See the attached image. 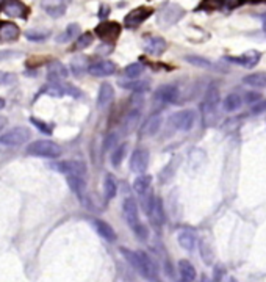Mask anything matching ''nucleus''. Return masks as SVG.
Wrapping results in <instances>:
<instances>
[{
	"mask_svg": "<svg viewBox=\"0 0 266 282\" xmlns=\"http://www.w3.org/2000/svg\"><path fill=\"white\" fill-rule=\"evenodd\" d=\"M121 252L124 259L132 265V267L140 273V275L149 282H155L158 278V271L153 260L149 257L148 254L143 251H132L127 248H121Z\"/></svg>",
	"mask_w": 266,
	"mask_h": 282,
	"instance_id": "1",
	"label": "nucleus"
},
{
	"mask_svg": "<svg viewBox=\"0 0 266 282\" xmlns=\"http://www.w3.org/2000/svg\"><path fill=\"white\" fill-rule=\"evenodd\" d=\"M25 152L33 157H44V158H57L61 156V148L57 143L49 141V140H39V141H31Z\"/></svg>",
	"mask_w": 266,
	"mask_h": 282,
	"instance_id": "2",
	"label": "nucleus"
},
{
	"mask_svg": "<svg viewBox=\"0 0 266 282\" xmlns=\"http://www.w3.org/2000/svg\"><path fill=\"white\" fill-rule=\"evenodd\" d=\"M30 136H31V132L27 127H14V129L2 133V136H0V146L3 148L21 146V144L27 143L30 140Z\"/></svg>",
	"mask_w": 266,
	"mask_h": 282,
	"instance_id": "3",
	"label": "nucleus"
},
{
	"mask_svg": "<svg viewBox=\"0 0 266 282\" xmlns=\"http://www.w3.org/2000/svg\"><path fill=\"white\" fill-rule=\"evenodd\" d=\"M185 14L183 8L178 6L176 3H168L166 6H163L158 16H157V22L161 27H171V25H174L182 16Z\"/></svg>",
	"mask_w": 266,
	"mask_h": 282,
	"instance_id": "4",
	"label": "nucleus"
},
{
	"mask_svg": "<svg viewBox=\"0 0 266 282\" xmlns=\"http://www.w3.org/2000/svg\"><path fill=\"white\" fill-rule=\"evenodd\" d=\"M169 123L174 129L188 132L193 129V125L196 123V112L194 110H182V112H177L169 118Z\"/></svg>",
	"mask_w": 266,
	"mask_h": 282,
	"instance_id": "5",
	"label": "nucleus"
},
{
	"mask_svg": "<svg viewBox=\"0 0 266 282\" xmlns=\"http://www.w3.org/2000/svg\"><path fill=\"white\" fill-rule=\"evenodd\" d=\"M226 60L234 64L246 67V69H252V67H255L260 63L262 52H259V50H247V52L238 55V57H226Z\"/></svg>",
	"mask_w": 266,
	"mask_h": 282,
	"instance_id": "6",
	"label": "nucleus"
},
{
	"mask_svg": "<svg viewBox=\"0 0 266 282\" xmlns=\"http://www.w3.org/2000/svg\"><path fill=\"white\" fill-rule=\"evenodd\" d=\"M54 169H57L58 173L66 174V176H83L87 173V166L82 161L75 160H67V161H59V163L52 165Z\"/></svg>",
	"mask_w": 266,
	"mask_h": 282,
	"instance_id": "7",
	"label": "nucleus"
},
{
	"mask_svg": "<svg viewBox=\"0 0 266 282\" xmlns=\"http://www.w3.org/2000/svg\"><path fill=\"white\" fill-rule=\"evenodd\" d=\"M153 10L149 6H140V8H135L133 11H130L125 16V25L128 29H135L141 25L146 19H149V16H152Z\"/></svg>",
	"mask_w": 266,
	"mask_h": 282,
	"instance_id": "8",
	"label": "nucleus"
},
{
	"mask_svg": "<svg viewBox=\"0 0 266 282\" xmlns=\"http://www.w3.org/2000/svg\"><path fill=\"white\" fill-rule=\"evenodd\" d=\"M46 94H49V96H54V97H61V96H72V97H79L82 96L80 90L74 88L72 85H64V83H52L49 85V87H46L44 90Z\"/></svg>",
	"mask_w": 266,
	"mask_h": 282,
	"instance_id": "9",
	"label": "nucleus"
},
{
	"mask_svg": "<svg viewBox=\"0 0 266 282\" xmlns=\"http://www.w3.org/2000/svg\"><path fill=\"white\" fill-rule=\"evenodd\" d=\"M2 11L10 16V18H19L25 19L29 14V8L25 6L19 0H3L2 2Z\"/></svg>",
	"mask_w": 266,
	"mask_h": 282,
	"instance_id": "10",
	"label": "nucleus"
},
{
	"mask_svg": "<svg viewBox=\"0 0 266 282\" xmlns=\"http://www.w3.org/2000/svg\"><path fill=\"white\" fill-rule=\"evenodd\" d=\"M96 33L104 42L115 41L121 33V25L118 22H102L96 27Z\"/></svg>",
	"mask_w": 266,
	"mask_h": 282,
	"instance_id": "11",
	"label": "nucleus"
},
{
	"mask_svg": "<svg viewBox=\"0 0 266 282\" xmlns=\"http://www.w3.org/2000/svg\"><path fill=\"white\" fill-rule=\"evenodd\" d=\"M122 212H124V218L127 221V224L132 227V230L140 226V215H138V204L135 202V199L132 198H127L124 201V206H122Z\"/></svg>",
	"mask_w": 266,
	"mask_h": 282,
	"instance_id": "12",
	"label": "nucleus"
},
{
	"mask_svg": "<svg viewBox=\"0 0 266 282\" xmlns=\"http://www.w3.org/2000/svg\"><path fill=\"white\" fill-rule=\"evenodd\" d=\"M148 165H149V152L144 149H136L130 158L132 171L136 174H143L148 169Z\"/></svg>",
	"mask_w": 266,
	"mask_h": 282,
	"instance_id": "13",
	"label": "nucleus"
},
{
	"mask_svg": "<svg viewBox=\"0 0 266 282\" xmlns=\"http://www.w3.org/2000/svg\"><path fill=\"white\" fill-rule=\"evenodd\" d=\"M155 100L161 104H174L178 99V88L174 85H163L155 91Z\"/></svg>",
	"mask_w": 266,
	"mask_h": 282,
	"instance_id": "14",
	"label": "nucleus"
},
{
	"mask_svg": "<svg viewBox=\"0 0 266 282\" xmlns=\"http://www.w3.org/2000/svg\"><path fill=\"white\" fill-rule=\"evenodd\" d=\"M41 6L52 18H61L67 10V0H42Z\"/></svg>",
	"mask_w": 266,
	"mask_h": 282,
	"instance_id": "15",
	"label": "nucleus"
},
{
	"mask_svg": "<svg viewBox=\"0 0 266 282\" xmlns=\"http://www.w3.org/2000/svg\"><path fill=\"white\" fill-rule=\"evenodd\" d=\"M144 52L146 54H149L152 57H158L161 55L163 52L166 50L168 44H166V41L160 38V36H152V38H148L144 41Z\"/></svg>",
	"mask_w": 266,
	"mask_h": 282,
	"instance_id": "16",
	"label": "nucleus"
},
{
	"mask_svg": "<svg viewBox=\"0 0 266 282\" xmlns=\"http://www.w3.org/2000/svg\"><path fill=\"white\" fill-rule=\"evenodd\" d=\"M88 72L94 77H108L116 72V64L113 62H108V60H105V62H97L88 66Z\"/></svg>",
	"mask_w": 266,
	"mask_h": 282,
	"instance_id": "17",
	"label": "nucleus"
},
{
	"mask_svg": "<svg viewBox=\"0 0 266 282\" xmlns=\"http://www.w3.org/2000/svg\"><path fill=\"white\" fill-rule=\"evenodd\" d=\"M67 67L59 63V62H52L47 67V79L52 83H61L64 79H67Z\"/></svg>",
	"mask_w": 266,
	"mask_h": 282,
	"instance_id": "18",
	"label": "nucleus"
},
{
	"mask_svg": "<svg viewBox=\"0 0 266 282\" xmlns=\"http://www.w3.org/2000/svg\"><path fill=\"white\" fill-rule=\"evenodd\" d=\"M21 35V30L16 24L13 22H0V41L2 42H10L16 41Z\"/></svg>",
	"mask_w": 266,
	"mask_h": 282,
	"instance_id": "19",
	"label": "nucleus"
},
{
	"mask_svg": "<svg viewBox=\"0 0 266 282\" xmlns=\"http://www.w3.org/2000/svg\"><path fill=\"white\" fill-rule=\"evenodd\" d=\"M219 91L216 87H210L205 93V99H204V112L205 113H213L216 107L219 105Z\"/></svg>",
	"mask_w": 266,
	"mask_h": 282,
	"instance_id": "20",
	"label": "nucleus"
},
{
	"mask_svg": "<svg viewBox=\"0 0 266 282\" xmlns=\"http://www.w3.org/2000/svg\"><path fill=\"white\" fill-rule=\"evenodd\" d=\"M92 224H94V229H96V232L104 238V240H107V242L116 240L115 230L108 223H105V221H102V219H92Z\"/></svg>",
	"mask_w": 266,
	"mask_h": 282,
	"instance_id": "21",
	"label": "nucleus"
},
{
	"mask_svg": "<svg viewBox=\"0 0 266 282\" xmlns=\"http://www.w3.org/2000/svg\"><path fill=\"white\" fill-rule=\"evenodd\" d=\"M67 185L71 190L79 196L80 201L85 202V191H87V184H85L83 176H67Z\"/></svg>",
	"mask_w": 266,
	"mask_h": 282,
	"instance_id": "22",
	"label": "nucleus"
},
{
	"mask_svg": "<svg viewBox=\"0 0 266 282\" xmlns=\"http://www.w3.org/2000/svg\"><path fill=\"white\" fill-rule=\"evenodd\" d=\"M115 97V90L110 83H102L99 88V94H97V107L104 108L107 107L111 100Z\"/></svg>",
	"mask_w": 266,
	"mask_h": 282,
	"instance_id": "23",
	"label": "nucleus"
},
{
	"mask_svg": "<svg viewBox=\"0 0 266 282\" xmlns=\"http://www.w3.org/2000/svg\"><path fill=\"white\" fill-rule=\"evenodd\" d=\"M241 105H243V99L238 93H230L229 96L222 100V108L229 113L236 112V110L241 108Z\"/></svg>",
	"mask_w": 266,
	"mask_h": 282,
	"instance_id": "24",
	"label": "nucleus"
},
{
	"mask_svg": "<svg viewBox=\"0 0 266 282\" xmlns=\"http://www.w3.org/2000/svg\"><path fill=\"white\" fill-rule=\"evenodd\" d=\"M178 271L180 276H182L183 282H194L196 281V268L193 267V263L190 260H180L178 262Z\"/></svg>",
	"mask_w": 266,
	"mask_h": 282,
	"instance_id": "25",
	"label": "nucleus"
},
{
	"mask_svg": "<svg viewBox=\"0 0 266 282\" xmlns=\"http://www.w3.org/2000/svg\"><path fill=\"white\" fill-rule=\"evenodd\" d=\"M185 62L190 63L191 66L196 67H202V69H214V71H219V67L214 66V63H211L210 60L199 57V55H186L185 57Z\"/></svg>",
	"mask_w": 266,
	"mask_h": 282,
	"instance_id": "26",
	"label": "nucleus"
},
{
	"mask_svg": "<svg viewBox=\"0 0 266 282\" xmlns=\"http://www.w3.org/2000/svg\"><path fill=\"white\" fill-rule=\"evenodd\" d=\"M150 184H152V177L150 176H141L140 174L138 177L135 179L133 188H135V191L140 194V198L150 191Z\"/></svg>",
	"mask_w": 266,
	"mask_h": 282,
	"instance_id": "27",
	"label": "nucleus"
},
{
	"mask_svg": "<svg viewBox=\"0 0 266 282\" xmlns=\"http://www.w3.org/2000/svg\"><path fill=\"white\" fill-rule=\"evenodd\" d=\"M244 85H249L252 88H266V72H255L246 75L243 79Z\"/></svg>",
	"mask_w": 266,
	"mask_h": 282,
	"instance_id": "28",
	"label": "nucleus"
},
{
	"mask_svg": "<svg viewBox=\"0 0 266 282\" xmlns=\"http://www.w3.org/2000/svg\"><path fill=\"white\" fill-rule=\"evenodd\" d=\"M178 245L186 251H193L196 246V237L191 230H182L178 234Z\"/></svg>",
	"mask_w": 266,
	"mask_h": 282,
	"instance_id": "29",
	"label": "nucleus"
},
{
	"mask_svg": "<svg viewBox=\"0 0 266 282\" xmlns=\"http://www.w3.org/2000/svg\"><path fill=\"white\" fill-rule=\"evenodd\" d=\"M160 125H161V116L158 113L152 115L144 125V133L146 135H155L160 129Z\"/></svg>",
	"mask_w": 266,
	"mask_h": 282,
	"instance_id": "30",
	"label": "nucleus"
},
{
	"mask_svg": "<svg viewBox=\"0 0 266 282\" xmlns=\"http://www.w3.org/2000/svg\"><path fill=\"white\" fill-rule=\"evenodd\" d=\"M77 33H79V25L69 24V25H67V29L57 38V42H59V44H63V42H69L77 36Z\"/></svg>",
	"mask_w": 266,
	"mask_h": 282,
	"instance_id": "31",
	"label": "nucleus"
},
{
	"mask_svg": "<svg viewBox=\"0 0 266 282\" xmlns=\"http://www.w3.org/2000/svg\"><path fill=\"white\" fill-rule=\"evenodd\" d=\"M25 36L27 39L33 41V42H39V41H44L50 36V31L44 30V29H31L25 31Z\"/></svg>",
	"mask_w": 266,
	"mask_h": 282,
	"instance_id": "32",
	"label": "nucleus"
},
{
	"mask_svg": "<svg viewBox=\"0 0 266 282\" xmlns=\"http://www.w3.org/2000/svg\"><path fill=\"white\" fill-rule=\"evenodd\" d=\"M104 191H105V198L107 201L113 199L116 196V191H118V184L116 181L111 176H107L105 179V184H104Z\"/></svg>",
	"mask_w": 266,
	"mask_h": 282,
	"instance_id": "33",
	"label": "nucleus"
},
{
	"mask_svg": "<svg viewBox=\"0 0 266 282\" xmlns=\"http://www.w3.org/2000/svg\"><path fill=\"white\" fill-rule=\"evenodd\" d=\"M125 75L128 77L130 80H136L138 77L144 72V66L141 63H132V64H128L125 69H124Z\"/></svg>",
	"mask_w": 266,
	"mask_h": 282,
	"instance_id": "34",
	"label": "nucleus"
},
{
	"mask_svg": "<svg viewBox=\"0 0 266 282\" xmlns=\"http://www.w3.org/2000/svg\"><path fill=\"white\" fill-rule=\"evenodd\" d=\"M91 42H92V33L87 31V33H83V35H80L79 38H77L74 49L75 50H83V49H87Z\"/></svg>",
	"mask_w": 266,
	"mask_h": 282,
	"instance_id": "35",
	"label": "nucleus"
},
{
	"mask_svg": "<svg viewBox=\"0 0 266 282\" xmlns=\"http://www.w3.org/2000/svg\"><path fill=\"white\" fill-rule=\"evenodd\" d=\"M119 85H121V87L125 88V90H135L136 93H140V91L143 93V91H146L149 88L148 82H127V83L121 82Z\"/></svg>",
	"mask_w": 266,
	"mask_h": 282,
	"instance_id": "36",
	"label": "nucleus"
},
{
	"mask_svg": "<svg viewBox=\"0 0 266 282\" xmlns=\"http://www.w3.org/2000/svg\"><path fill=\"white\" fill-rule=\"evenodd\" d=\"M125 149H127L125 144H121V146L113 151V156H111V163H113V166H119L122 163V158L125 156Z\"/></svg>",
	"mask_w": 266,
	"mask_h": 282,
	"instance_id": "37",
	"label": "nucleus"
},
{
	"mask_svg": "<svg viewBox=\"0 0 266 282\" xmlns=\"http://www.w3.org/2000/svg\"><path fill=\"white\" fill-rule=\"evenodd\" d=\"M85 71H88V64L85 62V58H77L72 62V72L75 75H82Z\"/></svg>",
	"mask_w": 266,
	"mask_h": 282,
	"instance_id": "38",
	"label": "nucleus"
},
{
	"mask_svg": "<svg viewBox=\"0 0 266 282\" xmlns=\"http://www.w3.org/2000/svg\"><path fill=\"white\" fill-rule=\"evenodd\" d=\"M259 100H262V94L259 91H246L244 94V102L247 105H254Z\"/></svg>",
	"mask_w": 266,
	"mask_h": 282,
	"instance_id": "39",
	"label": "nucleus"
},
{
	"mask_svg": "<svg viewBox=\"0 0 266 282\" xmlns=\"http://www.w3.org/2000/svg\"><path fill=\"white\" fill-rule=\"evenodd\" d=\"M138 118H140V110H133V112L128 113V116L125 118V129L130 130L136 124V121H138Z\"/></svg>",
	"mask_w": 266,
	"mask_h": 282,
	"instance_id": "40",
	"label": "nucleus"
},
{
	"mask_svg": "<svg viewBox=\"0 0 266 282\" xmlns=\"http://www.w3.org/2000/svg\"><path fill=\"white\" fill-rule=\"evenodd\" d=\"M16 82V75L8 71H0V85H11Z\"/></svg>",
	"mask_w": 266,
	"mask_h": 282,
	"instance_id": "41",
	"label": "nucleus"
},
{
	"mask_svg": "<svg viewBox=\"0 0 266 282\" xmlns=\"http://www.w3.org/2000/svg\"><path fill=\"white\" fill-rule=\"evenodd\" d=\"M31 123L35 124L38 129L42 132V133H46V135H50L52 133V127H50L49 124H46L44 121H41V119H36V118H31Z\"/></svg>",
	"mask_w": 266,
	"mask_h": 282,
	"instance_id": "42",
	"label": "nucleus"
},
{
	"mask_svg": "<svg viewBox=\"0 0 266 282\" xmlns=\"http://www.w3.org/2000/svg\"><path fill=\"white\" fill-rule=\"evenodd\" d=\"M263 112H266V99H262V100L257 102V104L252 105V113L254 115H260Z\"/></svg>",
	"mask_w": 266,
	"mask_h": 282,
	"instance_id": "43",
	"label": "nucleus"
},
{
	"mask_svg": "<svg viewBox=\"0 0 266 282\" xmlns=\"http://www.w3.org/2000/svg\"><path fill=\"white\" fill-rule=\"evenodd\" d=\"M116 141H118V133H110L107 138H105V144H104V148L105 149H110L111 146H115L116 144Z\"/></svg>",
	"mask_w": 266,
	"mask_h": 282,
	"instance_id": "44",
	"label": "nucleus"
},
{
	"mask_svg": "<svg viewBox=\"0 0 266 282\" xmlns=\"http://www.w3.org/2000/svg\"><path fill=\"white\" fill-rule=\"evenodd\" d=\"M16 57H19V54L14 52V50H2V52H0V62H5V60L16 58Z\"/></svg>",
	"mask_w": 266,
	"mask_h": 282,
	"instance_id": "45",
	"label": "nucleus"
},
{
	"mask_svg": "<svg viewBox=\"0 0 266 282\" xmlns=\"http://www.w3.org/2000/svg\"><path fill=\"white\" fill-rule=\"evenodd\" d=\"M5 125H6V118L0 116V132H2V130L5 129Z\"/></svg>",
	"mask_w": 266,
	"mask_h": 282,
	"instance_id": "46",
	"label": "nucleus"
},
{
	"mask_svg": "<svg viewBox=\"0 0 266 282\" xmlns=\"http://www.w3.org/2000/svg\"><path fill=\"white\" fill-rule=\"evenodd\" d=\"M105 14H108V8H107V6L100 8V11H99V16H100V18H105Z\"/></svg>",
	"mask_w": 266,
	"mask_h": 282,
	"instance_id": "47",
	"label": "nucleus"
},
{
	"mask_svg": "<svg viewBox=\"0 0 266 282\" xmlns=\"http://www.w3.org/2000/svg\"><path fill=\"white\" fill-rule=\"evenodd\" d=\"M260 19L263 22V31H265V35H266V13L265 14H260Z\"/></svg>",
	"mask_w": 266,
	"mask_h": 282,
	"instance_id": "48",
	"label": "nucleus"
},
{
	"mask_svg": "<svg viewBox=\"0 0 266 282\" xmlns=\"http://www.w3.org/2000/svg\"><path fill=\"white\" fill-rule=\"evenodd\" d=\"M239 2H249V3H257V2H263V0H239Z\"/></svg>",
	"mask_w": 266,
	"mask_h": 282,
	"instance_id": "49",
	"label": "nucleus"
},
{
	"mask_svg": "<svg viewBox=\"0 0 266 282\" xmlns=\"http://www.w3.org/2000/svg\"><path fill=\"white\" fill-rule=\"evenodd\" d=\"M5 107V100L2 99V97H0V110H2Z\"/></svg>",
	"mask_w": 266,
	"mask_h": 282,
	"instance_id": "50",
	"label": "nucleus"
},
{
	"mask_svg": "<svg viewBox=\"0 0 266 282\" xmlns=\"http://www.w3.org/2000/svg\"><path fill=\"white\" fill-rule=\"evenodd\" d=\"M202 282H211V281H210L207 276H204V278H202Z\"/></svg>",
	"mask_w": 266,
	"mask_h": 282,
	"instance_id": "51",
	"label": "nucleus"
},
{
	"mask_svg": "<svg viewBox=\"0 0 266 282\" xmlns=\"http://www.w3.org/2000/svg\"><path fill=\"white\" fill-rule=\"evenodd\" d=\"M229 282H238V281H236L235 278H230V279H229Z\"/></svg>",
	"mask_w": 266,
	"mask_h": 282,
	"instance_id": "52",
	"label": "nucleus"
}]
</instances>
